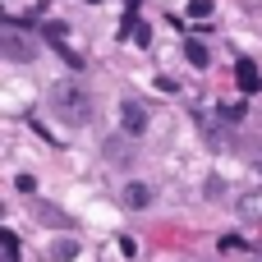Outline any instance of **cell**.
<instances>
[{
    "mask_svg": "<svg viewBox=\"0 0 262 262\" xmlns=\"http://www.w3.org/2000/svg\"><path fill=\"white\" fill-rule=\"evenodd\" d=\"M221 115H226V120H244V106H239V101H221Z\"/></svg>",
    "mask_w": 262,
    "mask_h": 262,
    "instance_id": "cell-10",
    "label": "cell"
},
{
    "mask_svg": "<svg viewBox=\"0 0 262 262\" xmlns=\"http://www.w3.org/2000/svg\"><path fill=\"white\" fill-rule=\"evenodd\" d=\"M235 212H239L244 221H262V189H249V193H239Z\"/></svg>",
    "mask_w": 262,
    "mask_h": 262,
    "instance_id": "cell-3",
    "label": "cell"
},
{
    "mask_svg": "<svg viewBox=\"0 0 262 262\" xmlns=\"http://www.w3.org/2000/svg\"><path fill=\"white\" fill-rule=\"evenodd\" d=\"M207 14H212V0H193L189 5V18H207Z\"/></svg>",
    "mask_w": 262,
    "mask_h": 262,
    "instance_id": "cell-11",
    "label": "cell"
},
{
    "mask_svg": "<svg viewBox=\"0 0 262 262\" xmlns=\"http://www.w3.org/2000/svg\"><path fill=\"white\" fill-rule=\"evenodd\" d=\"M0 244H5V258L18 262V235H14V230H0Z\"/></svg>",
    "mask_w": 262,
    "mask_h": 262,
    "instance_id": "cell-9",
    "label": "cell"
},
{
    "mask_svg": "<svg viewBox=\"0 0 262 262\" xmlns=\"http://www.w3.org/2000/svg\"><path fill=\"white\" fill-rule=\"evenodd\" d=\"M41 32H46V37H51V41H60V37H64V23H46V28H41Z\"/></svg>",
    "mask_w": 262,
    "mask_h": 262,
    "instance_id": "cell-12",
    "label": "cell"
},
{
    "mask_svg": "<svg viewBox=\"0 0 262 262\" xmlns=\"http://www.w3.org/2000/svg\"><path fill=\"white\" fill-rule=\"evenodd\" d=\"M235 78H239V88H244V92H262V74H258V64H253V60H239V64H235Z\"/></svg>",
    "mask_w": 262,
    "mask_h": 262,
    "instance_id": "cell-4",
    "label": "cell"
},
{
    "mask_svg": "<svg viewBox=\"0 0 262 262\" xmlns=\"http://www.w3.org/2000/svg\"><path fill=\"white\" fill-rule=\"evenodd\" d=\"M184 55H189V64H198V69L207 64V46H203L198 37H189V41H184Z\"/></svg>",
    "mask_w": 262,
    "mask_h": 262,
    "instance_id": "cell-7",
    "label": "cell"
},
{
    "mask_svg": "<svg viewBox=\"0 0 262 262\" xmlns=\"http://www.w3.org/2000/svg\"><path fill=\"white\" fill-rule=\"evenodd\" d=\"M51 258H55V262H74V258H78V244H74V239H60V244L51 249Z\"/></svg>",
    "mask_w": 262,
    "mask_h": 262,
    "instance_id": "cell-8",
    "label": "cell"
},
{
    "mask_svg": "<svg viewBox=\"0 0 262 262\" xmlns=\"http://www.w3.org/2000/svg\"><path fill=\"white\" fill-rule=\"evenodd\" d=\"M124 203H129V207H147V203H152V189H147V184H129V189H124Z\"/></svg>",
    "mask_w": 262,
    "mask_h": 262,
    "instance_id": "cell-6",
    "label": "cell"
},
{
    "mask_svg": "<svg viewBox=\"0 0 262 262\" xmlns=\"http://www.w3.org/2000/svg\"><path fill=\"white\" fill-rule=\"evenodd\" d=\"M138 5H143V0H129V9H138Z\"/></svg>",
    "mask_w": 262,
    "mask_h": 262,
    "instance_id": "cell-13",
    "label": "cell"
},
{
    "mask_svg": "<svg viewBox=\"0 0 262 262\" xmlns=\"http://www.w3.org/2000/svg\"><path fill=\"white\" fill-rule=\"evenodd\" d=\"M51 101H55V115L69 120V124H88V120H92V97H88L83 88H74V83H60V88L51 92Z\"/></svg>",
    "mask_w": 262,
    "mask_h": 262,
    "instance_id": "cell-1",
    "label": "cell"
},
{
    "mask_svg": "<svg viewBox=\"0 0 262 262\" xmlns=\"http://www.w3.org/2000/svg\"><path fill=\"white\" fill-rule=\"evenodd\" d=\"M120 120H124V134H147V111L138 101H124L120 106Z\"/></svg>",
    "mask_w": 262,
    "mask_h": 262,
    "instance_id": "cell-2",
    "label": "cell"
},
{
    "mask_svg": "<svg viewBox=\"0 0 262 262\" xmlns=\"http://www.w3.org/2000/svg\"><path fill=\"white\" fill-rule=\"evenodd\" d=\"M88 5H101V0H88Z\"/></svg>",
    "mask_w": 262,
    "mask_h": 262,
    "instance_id": "cell-14",
    "label": "cell"
},
{
    "mask_svg": "<svg viewBox=\"0 0 262 262\" xmlns=\"http://www.w3.org/2000/svg\"><path fill=\"white\" fill-rule=\"evenodd\" d=\"M0 51H5L9 60H28V55H32V51L18 41V32H0Z\"/></svg>",
    "mask_w": 262,
    "mask_h": 262,
    "instance_id": "cell-5",
    "label": "cell"
}]
</instances>
